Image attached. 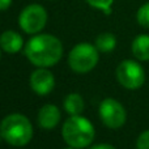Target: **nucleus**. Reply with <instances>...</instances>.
Listing matches in <instances>:
<instances>
[{
    "mask_svg": "<svg viewBox=\"0 0 149 149\" xmlns=\"http://www.w3.org/2000/svg\"><path fill=\"white\" fill-rule=\"evenodd\" d=\"M100 118L109 128H120L127 119L124 106L114 98H105L100 103Z\"/></svg>",
    "mask_w": 149,
    "mask_h": 149,
    "instance_id": "nucleus-7",
    "label": "nucleus"
},
{
    "mask_svg": "<svg viewBox=\"0 0 149 149\" xmlns=\"http://www.w3.org/2000/svg\"><path fill=\"white\" fill-rule=\"evenodd\" d=\"M136 149H149V130L140 134L136 140Z\"/></svg>",
    "mask_w": 149,
    "mask_h": 149,
    "instance_id": "nucleus-16",
    "label": "nucleus"
},
{
    "mask_svg": "<svg viewBox=\"0 0 149 149\" xmlns=\"http://www.w3.org/2000/svg\"><path fill=\"white\" fill-rule=\"evenodd\" d=\"M47 10L39 4H29L18 16V25L26 34H38L47 24Z\"/></svg>",
    "mask_w": 149,
    "mask_h": 149,
    "instance_id": "nucleus-5",
    "label": "nucleus"
},
{
    "mask_svg": "<svg viewBox=\"0 0 149 149\" xmlns=\"http://www.w3.org/2000/svg\"><path fill=\"white\" fill-rule=\"evenodd\" d=\"M64 110L70 115H81L84 110V100L77 93H71L64 98Z\"/></svg>",
    "mask_w": 149,
    "mask_h": 149,
    "instance_id": "nucleus-12",
    "label": "nucleus"
},
{
    "mask_svg": "<svg viewBox=\"0 0 149 149\" xmlns=\"http://www.w3.org/2000/svg\"><path fill=\"white\" fill-rule=\"evenodd\" d=\"M89 149H116V148L113 147V145H110V144H95Z\"/></svg>",
    "mask_w": 149,
    "mask_h": 149,
    "instance_id": "nucleus-18",
    "label": "nucleus"
},
{
    "mask_svg": "<svg viewBox=\"0 0 149 149\" xmlns=\"http://www.w3.org/2000/svg\"><path fill=\"white\" fill-rule=\"evenodd\" d=\"M0 55H1V54H0Z\"/></svg>",
    "mask_w": 149,
    "mask_h": 149,
    "instance_id": "nucleus-21",
    "label": "nucleus"
},
{
    "mask_svg": "<svg viewBox=\"0 0 149 149\" xmlns=\"http://www.w3.org/2000/svg\"><path fill=\"white\" fill-rule=\"evenodd\" d=\"M1 137L13 147H24L33 137V126L22 114H9L0 123Z\"/></svg>",
    "mask_w": 149,
    "mask_h": 149,
    "instance_id": "nucleus-3",
    "label": "nucleus"
},
{
    "mask_svg": "<svg viewBox=\"0 0 149 149\" xmlns=\"http://www.w3.org/2000/svg\"><path fill=\"white\" fill-rule=\"evenodd\" d=\"M65 149H74V148H71V147H68V148H65Z\"/></svg>",
    "mask_w": 149,
    "mask_h": 149,
    "instance_id": "nucleus-19",
    "label": "nucleus"
},
{
    "mask_svg": "<svg viewBox=\"0 0 149 149\" xmlns=\"http://www.w3.org/2000/svg\"><path fill=\"white\" fill-rule=\"evenodd\" d=\"M28 60L36 67L55 65L63 55V45L52 34H36L24 47Z\"/></svg>",
    "mask_w": 149,
    "mask_h": 149,
    "instance_id": "nucleus-1",
    "label": "nucleus"
},
{
    "mask_svg": "<svg viewBox=\"0 0 149 149\" xmlns=\"http://www.w3.org/2000/svg\"><path fill=\"white\" fill-rule=\"evenodd\" d=\"M12 1L13 0H0V12L7 10L8 8L12 5Z\"/></svg>",
    "mask_w": 149,
    "mask_h": 149,
    "instance_id": "nucleus-17",
    "label": "nucleus"
},
{
    "mask_svg": "<svg viewBox=\"0 0 149 149\" xmlns=\"http://www.w3.org/2000/svg\"><path fill=\"white\" fill-rule=\"evenodd\" d=\"M90 7L95 8L98 10H102L105 15H110L111 7L114 4V0H85Z\"/></svg>",
    "mask_w": 149,
    "mask_h": 149,
    "instance_id": "nucleus-15",
    "label": "nucleus"
},
{
    "mask_svg": "<svg viewBox=\"0 0 149 149\" xmlns=\"http://www.w3.org/2000/svg\"><path fill=\"white\" fill-rule=\"evenodd\" d=\"M3 139V137H1V134H0V140H1Z\"/></svg>",
    "mask_w": 149,
    "mask_h": 149,
    "instance_id": "nucleus-20",
    "label": "nucleus"
},
{
    "mask_svg": "<svg viewBox=\"0 0 149 149\" xmlns=\"http://www.w3.org/2000/svg\"><path fill=\"white\" fill-rule=\"evenodd\" d=\"M30 86L38 95H46L52 92L55 86L54 73L43 67H38L30 76Z\"/></svg>",
    "mask_w": 149,
    "mask_h": 149,
    "instance_id": "nucleus-8",
    "label": "nucleus"
},
{
    "mask_svg": "<svg viewBox=\"0 0 149 149\" xmlns=\"http://www.w3.org/2000/svg\"><path fill=\"white\" fill-rule=\"evenodd\" d=\"M0 47L8 54H16L24 47V39L17 31L7 30L0 36Z\"/></svg>",
    "mask_w": 149,
    "mask_h": 149,
    "instance_id": "nucleus-10",
    "label": "nucleus"
},
{
    "mask_svg": "<svg viewBox=\"0 0 149 149\" xmlns=\"http://www.w3.org/2000/svg\"><path fill=\"white\" fill-rule=\"evenodd\" d=\"M136 20L140 26L149 29V1L144 3L136 12Z\"/></svg>",
    "mask_w": 149,
    "mask_h": 149,
    "instance_id": "nucleus-14",
    "label": "nucleus"
},
{
    "mask_svg": "<svg viewBox=\"0 0 149 149\" xmlns=\"http://www.w3.org/2000/svg\"><path fill=\"white\" fill-rule=\"evenodd\" d=\"M60 120V110L52 103L42 106L38 113V124L43 130H52L58 126Z\"/></svg>",
    "mask_w": 149,
    "mask_h": 149,
    "instance_id": "nucleus-9",
    "label": "nucleus"
},
{
    "mask_svg": "<svg viewBox=\"0 0 149 149\" xmlns=\"http://www.w3.org/2000/svg\"><path fill=\"white\" fill-rule=\"evenodd\" d=\"M98 59H100L98 49L88 42L77 43L68 54V64L71 70L77 73L90 72L97 65Z\"/></svg>",
    "mask_w": 149,
    "mask_h": 149,
    "instance_id": "nucleus-4",
    "label": "nucleus"
},
{
    "mask_svg": "<svg viewBox=\"0 0 149 149\" xmlns=\"http://www.w3.org/2000/svg\"><path fill=\"white\" fill-rule=\"evenodd\" d=\"M116 80L126 89L136 90L144 85L145 72L137 62L127 59L116 67Z\"/></svg>",
    "mask_w": 149,
    "mask_h": 149,
    "instance_id": "nucleus-6",
    "label": "nucleus"
},
{
    "mask_svg": "<svg viewBox=\"0 0 149 149\" xmlns=\"http://www.w3.org/2000/svg\"><path fill=\"white\" fill-rule=\"evenodd\" d=\"M62 135L68 147L74 149L86 148L94 140V126L85 116L71 115L64 122Z\"/></svg>",
    "mask_w": 149,
    "mask_h": 149,
    "instance_id": "nucleus-2",
    "label": "nucleus"
},
{
    "mask_svg": "<svg viewBox=\"0 0 149 149\" xmlns=\"http://www.w3.org/2000/svg\"><path fill=\"white\" fill-rule=\"evenodd\" d=\"M95 47L101 52H110L116 47V37L113 33H102L95 39Z\"/></svg>",
    "mask_w": 149,
    "mask_h": 149,
    "instance_id": "nucleus-13",
    "label": "nucleus"
},
{
    "mask_svg": "<svg viewBox=\"0 0 149 149\" xmlns=\"http://www.w3.org/2000/svg\"><path fill=\"white\" fill-rule=\"evenodd\" d=\"M131 50L137 60L148 62L149 60V34H139L132 41Z\"/></svg>",
    "mask_w": 149,
    "mask_h": 149,
    "instance_id": "nucleus-11",
    "label": "nucleus"
}]
</instances>
